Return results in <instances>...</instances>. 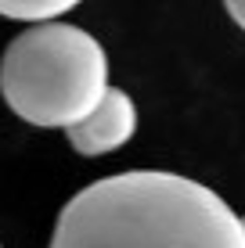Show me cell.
Listing matches in <instances>:
<instances>
[{
	"label": "cell",
	"instance_id": "obj_1",
	"mask_svg": "<svg viewBox=\"0 0 245 248\" xmlns=\"http://www.w3.org/2000/svg\"><path fill=\"white\" fill-rule=\"evenodd\" d=\"M50 248H245V227L206 184L133 169L83 187L58 216Z\"/></svg>",
	"mask_w": 245,
	"mask_h": 248
},
{
	"label": "cell",
	"instance_id": "obj_2",
	"mask_svg": "<svg viewBox=\"0 0 245 248\" xmlns=\"http://www.w3.org/2000/svg\"><path fill=\"white\" fill-rule=\"evenodd\" d=\"M108 90V54L69 22L25 29L0 62V93L18 119L44 130H69Z\"/></svg>",
	"mask_w": 245,
	"mask_h": 248
},
{
	"label": "cell",
	"instance_id": "obj_3",
	"mask_svg": "<svg viewBox=\"0 0 245 248\" xmlns=\"http://www.w3.org/2000/svg\"><path fill=\"white\" fill-rule=\"evenodd\" d=\"M69 144L80 155H108V151L123 148L133 133H137V105L130 101L126 90L108 87L105 97L98 101V108L87 119H80L76 126H69Z\"/></svg>",
	"mask_w": 245,
	"mask_h": 248
},
{
	"label": "cell",
	"instance_id": "obj_4",
	"mask_svg": "<svg viewBox=\"0 0 245 248\" xmlns=\"http://www.w3.org/2000/svg\"><path fill=\"white\" fill-rule=\"evenodd\" d=\"M80 0H0V15L11 22H33V25H44V22H54L62 18L65 11Z\"/></svg>",
	"mask_w": 245,
	"mask_h": 248
},
{
	"label": "cell",
	"instance_id": "obj_5",
	"mask_svg": "<svg viewBox=\"0 0 245 248\" xmlns=\"http://www.w3.org/2000/svg\"><path fill=\"white\" fill-rule=\"evenodd\" d=\"M224 4H227V15L234 18V25L245 29V0H224Z\"/></svg>",
	"mask_w": 245,
	"mask_h": 248
},
{
	"label": "cell",
	"instance_id": "obj_6",
	"mask_svg": "<svg viewBox=\"0 0 245 248\" xmlns=\"http://www.w3.org/2000/svg\"><path fill=\"white\" fill-rule=\"evenodd\" d=\"M242 227H245V219H242Z\"/></svg>",
	"mask_w": 245,
	"mask_h": 248
}]
</instances>
